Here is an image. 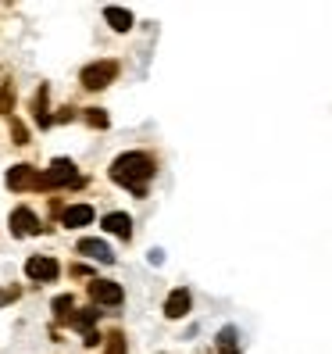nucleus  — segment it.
Returning a JSON list of instances; mask_svg holds the SVG:
<instances>
[{"label":"nucleus","instance_id":"nucleus-17","mask_svg":"<svg viewBox=\"0 0 332 354\" xmlns=\"http://www.w3.org/2000/svg\"><path fill=\"white\" fill-rule=\"evenodd\" d=\"M104 354H126V333H108V340H104Z\"/></svg>","mask_w":332,"mask_h":354},{"label":"nucleus","instance_id":"nucleus-2","mask_svg":"<svg viewBox=\"0 0 332 354\" xmlns=\"http://www.w3.org/2000/svg\"><path fill=\"white\" fill-rule=\"evenodd\" d=\"M61 186H79V172L68 158H54L50 169L36 179V190H61Z\"/></svg>","mask_w":332,"mask_h":354},{"label":"nucleus","instance_id":"nucleus-10","mask_svg":"<svg viewBox=\"0 0 332 354\" xmlns=\"http://www.w3.org/2000/svg\"><path fill=\"white\" fill-rule=\"evenodd\" d=\"M104 22H108L115 32H129L133 29V11L118 8V4H108V8H104Z\"/></svg>","mask_w":332,"mask_h":354},{"label":"nucleus","instance_id":"nucleus-9","mask_svg":"<svg viewBox=\"0 0 332 354\" xmlns=\"http://www.w3.org/2000/svg\"><path fill=\"white\" fill-rule=\"evenodd\" d=\"M190 308H193V297H190V290L179 286L168 294V301H164V315L168 319H182V315H190Z\"/></svg>","mask_w":332,"mask_h":354},{"label":"nucleus","instance_id":"nucleus-11","mask_svg":"<svg viewBox=\"0 0 332 354\" xmlns=\"http://www.w3.org/2000/svg\"><path fill=\"white\" fill-rule=\"evenodd\" d=\"M61 222H65L68 229H79V225H90L93 222V207L90 204H72L61 212Z\"/></svg>","mask_w":332,"mask_h":354},{"label":"nucleus","instance_id":"nucleus-18","mask_svg":"<svg viewBox=\"0 0 332 354\" xmlns=\"http://www.w3.org/2000/svg\"><path fill=\"white\" fill-rule=\"evenodd\" d=\"M11 108H14V86L4 82V86H0V115H11Z\"/></svg>","mask_w":332,"mask_h":354},{"label":"nucleus","instance_id":"nucleus-6","mask_svg":"<svg viewBox=\"0 0 332 354\" xmlns=\"http://www.w3.org/2000/svg\"><path fill=\"white\" fill-rule=\"evenodd\" d=\"M8 222H11V236H36V233H43V225H39V218L29 212V207H14Z\"/></svg>","mask_w":332,"mask_h":354},{"label":"nucleus","instance_id":"nucleus-5","mask_svg":"<svg viewBox=\"0 0 332 354\" xmlns=\"http://www.w3.org/2000/svg\"><path fill=\"white\" fill-rule=\"evenodd\" d=\"M57 272H61V265L54 258H47V254H36V258L26 261V276L36 279V283H54Z\"/></svg>","mask_w":332,"mask_h":354},{"label":"nucleus","instance_id":"nucleus-15","mask_svg":"<svg viewBox=\"0 0 332 354\" xmlns=\"http://www.w3.org/2000/svg\"><path fill=\"white\" fill-rule=\"evenodd\" d=\"M50 308H54V319H57V322H68V319L75 315V311H72V308H75V297H72V294H61V297H54Z\"/></svg>","mask_w":332,"mask_h":354},{"label":"nucleus","instance_id":"nucleus-1","mask_svg":"<svg viewBox=\"0 0 332 354\" xmlns=\"http://www.w3.org/2000/svg\"><path fill=\"white\" fill-rule=\"evenodd\" d=\"M157 165L150 154L143 151H129V154H118L111 161V179L118 186H126V190H133V197H147V183L154 179Z\"/></svg>","mask_w":332,"mask_h":354},{"label":"nucleus","instance_id":"nucleus-22","mask_svg":"<svg viewBox=\"0 0 332 354\" xmlns=\"http://www.w3.org/2000/svg\"><path fill=\"white\" fill-rule=\"evenodd\" d=\"M82 344H86V347H97V344H100V333H86V340H82Z\"/></svg>","mask_w":332,"mask_h":354},{"label":"nucleus","instance_id":"nucleus-21","mask_svg":"<svg viewBox=\"0 0 332 354\" xmlns=\"http://www.w3.org/2000/svg\"><path fill=\"white\" fill-rule=\"evenodd\" d=\"M18 297V290H0V304H11Z\"/></svg>","mask_w":332,"mask_h":354},{"label":"nucleus","instance_id":"nucleus-8","mask_svg":"<svg viewBox=\"0 0 332 354\" xmlns=\"http://www.w3.org/2000/svg\"><path fill=\"white\" fill-rule=\"evenodd\" d=\"M36 179H39V172L32 169V165H14V169H8V186L11 190H36Z\"/></svg>","mask_w":332,"mask_h":354},{"label":"nucleus","instance_id":"nucleus-12","mask_svg":"<svg viewBox=\"0 0 332 354\" xmlns=\"http://www.w3.org/2000/svg\"><path fill=\"white\" fill-rule=\"evenodd\" d=\"M104 229L115 233V236H121V240H129L133 236V218L126 212H111V215H104Z\"/></svg>","mask_w":332,"mask_h":354},{"label":"nucleus","instance_id":"nucleus-7","mask_svg":"<svg viewBox=\"0 0 332 354\" xmlns=\"http://www.w3.org/2000/svg\"><path fill=\"white\" fill-rule=\"evenodd\" d=\"M75 251H79V254H86L90 261H104V265H111V261H115L111 247L104 243V240H97V236H86V240H79V243H75Z\"/></svg>","mask_w":332,"mask_h":354},{"label":"nucleus","instance_id":"nucleus-13","mask_svg":"<svg viewBox=\"0 0 332 354\" xmlns=\"http://www.w3.org/2000/svg\"><path fill=\"white\" fill-rule=\"evenodd\" d=\"M32 115H36V122H39V129L54 126V118L47 115V86H39V90H36V97H32Z\"/></svg>","mask_w":332,"mask_h":354},{"label":"nucleus","instance_id":"nucleus-20","mask_svg":"<svg viewBox=\"0 0 332 354\" xmlns=\"http://www.w3.org/2000/svg\"><path fill=\"white\" fill-rule=\"evenodd\" d=\"M11 140L18 143V147H26V143H29V129H26L18 118H11Z\"/></svg>","mask_w":332,"mask_h":354},{"label":"nucleus","instance_id":"nucleus-3","mask_svg":"<svg viewBox=\"0 0 332 354\" xmlns=\"http://www.w3.org/2000/svg\"><path fill=\"white\" fill-rule=\"evenodd\" d=\"M115 79H118V61H93V65H86L79 72V82L86 90H104V86H111Z\"/></svg>","mask_w":332,"mask_h":354},{"label":"nucleus","instance_id":"nucleus-16","mask_svg":"<svg viewBox=\"0 0 332 354\" xmlns=\"http://www.w3.org/2000/svg\"><path fill=\"white\" fill-rule=\"evenodd\" d=\"M218 354H240V344H236V329L225 326L218 333Z\"/></svg>","mask_w":332,"mask_h":354},{"label":"nucleus","instance_id":"nucleus-19","mask_svg":"<svg viewBox=\"0 0 332 354\" xmlns=\"http://www.w3.org/2000/svg\"><path fill=\"white\" fill-rule=\"evenodd\" d=\"M82 118H86L93 129H108V115H104L100 108H86V111H82Z\"/></svg>","mask_w":332,"mask_h":354},{"label":"nucleus","instance_id":"nucleus-4","mask_svg":"<svg viewBox=\"0 0 332 354\" xmlns=\"http://www.w3.org/2000/svg\"><path fill=\"white\" fill-rule=\"evenodd\" d=\"M90 301L104 304V308H118L121 301H126V294H121V286L111 283V279H93L90 283Z\"/></svg>","mask_w":332,"mask_h":354},{"label":"nucleus","instance_id":"nucleus-14","mask_svg":"<svg viewBox=\"0 0 332 354\" xmlns=\"http://www.w3.org/2000/svg\"><path fill=\"white\" fill-rule=\"evenodd\" d=\"M97 319H100L97 308H82V311H75V315L68 319V326L79 329V333H93V322H97Z\"/></svg>","mask_w":332,"mask_h":354}]
</instances>
